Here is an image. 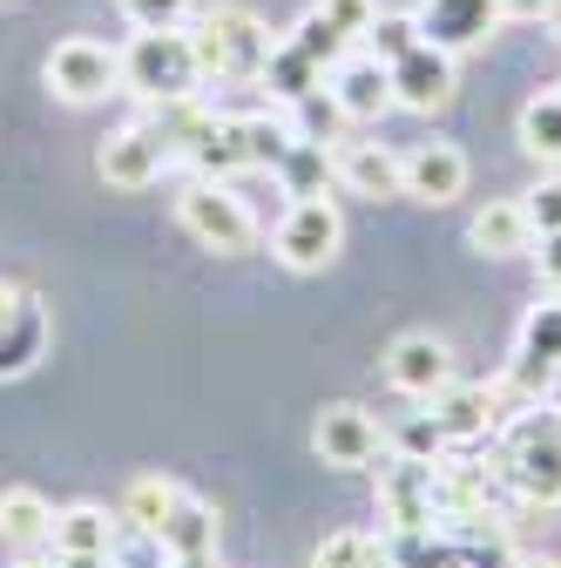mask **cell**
<instances>
[{
	"instance_id": "1",
	"label": "cell",
	"mask_w": 561,
	"mask_h": 568,
	"mask_svg": "<svg viewBox=\"0 0 561 568\" xmlns=\"http://www.w3.org/2000/svg\"><path fill=\"white\" fill-rule=\"evenodd\" d=\"M528 508H561V406L528 399L501 426V467H494Z\"/></svg>"
},
{
	"instance_id": "2",
	"label": "cell",
	"mask_w": 561,
	"mask_h": 568,
	"mask_svg": "<svg viewBox=\"0 0 561 568\" xmlns=\"http://www.w3.org/2000/svg\"><path fill=\"white\" fill-rule=\"evenodd\" d=\"M203 82V61L190 28H135V41L122 48V89L143 102H183Z\"/></svg>"
},
{
	"instance_id": "3",
	"label": "cell",
	"mask_w": 561,
	"mask_h": 568,
	"mask_svg": "<svg viewBox=\"0 0 561 568\" xmlns=\"http://www.w3.org/2000/svg\"><path fill=\"white\" fill-rule=\"evenodd\" d=\"M190 41H196L203 75H217V82H257L264 61H271V48H277L271 28L251 8H210Z\"/></svg>"
},
{
	"instance_id": "4",
	"label": "cell",
	"mask_w": 561,
	"mask_h": 568,
	"mask_svg": "<svg viewBox=\"0 0 561 568\" xmlns=\"http://www.w3.org/2000/svg\"><path fill=\"white\" fill-rule=\"evenodd\" d=\"M176 224H183L203 251H224V257L251 251V237H257V224H251L244 196H237L224 176H196V183L176 196Z\"/></svg>"
},
{
	"instance_id": "5",
	"label": "cell",
	"mask_w": 561,
	"mask_h": 568,
	"mask_svg": "<svg viewBox=\"0 0 561 568\" xmlns=\"http://www.w3.org/2000/svg\"><path fill=\"white\" fill-rule=\"evenodd\" d=\"M345 244V217H338V203L318 190V196H292V210L277 217L271 231V251L285 271H325Z\"/></svg>"
},
{
	"instance_id": "6",
	"label": "cell",
	"mask_w": 561,
	"mask_h": 568,
	"mask_svg": "<svg viewBox=\"0 0 561 568\" xmlns=\"http://www.w3.org/2000/svg\"><path fill=\"white\" fill-rule=\"evenodd\" d=\"M41 82H48V95L75 102V109L109 102V95L122 89V54L102 48V41H89V34H75V41H61V48L41 61Z\"/></svg>"
},
{
	"instance_id": "7",
	"label": "cell",
	"mask_w": 561,
	"mask_h": 568,
	"mask_svg": "<svg viewBox=\"0 0 561 568\" xmlns=\"http://www.w3.org/2000/svg\"><path fill=\"white\" fill-rule=\"evenodd\" d=\"M554 379H561V292H548L521 318V345H514V366H508V386L521 399H548Z\"/></svg>"
},
{
	"instance_id": "8",
	"label": "cell",
	"mask_w": 561,
	"mask_h": 568,
	"mask_svg": "<svg viewBox=\"0 0 561 568\" xmlns=\"http://www.w3.org/2000/svg\"><path fill=\"white\" fill-rule=\"evenodd\" d=\"M386 68H392V109H412V115H440V109L453 102V89H460L453 54L434 48V41H412V48L392 54Z\"/></svg>"
},
{
	"instance_id": "9",
	"label": "cell",
	"mask_w": 561,
	"mask_h": 568,
	"mask_svg": "<svg viewBox=\"0 0 561 568\" xmlns=\"http://www.w3.org/2000/svg\"><path fill=\"white\" fill-rule=\"evenodd\" d=\"M379 521H386V535H419V528L440 521V501H434V460L392 454V467L379 474Z\"/></svg>"
},
{
	"instance_id": "10",
	"label": "cell",
	"mask_w": 561,
	"mask_h": 568,
	"mask_svg": "<svg viewBox=\"0 0 561 568\" xmlns=\"http://www.w3.org/2000/svg\"><path fill=\"white\" fill-rule=\"evenodd\" d=\"M412 28H419V41H434V48H447V54H467V48H480V41H494L501 0H419V8H412Z\"/></svg>"
},
{
	"instance_id": "11",
	"label": "cell",
	"mask_w": 561,
	"mask_h": 568,
	"mask_svg": "<svg viewBox=\"0 0 561 568\" xmlns=\"http://www.w3.org/2000/svg\"><path fill=\"white\" fill-rule=\"evenodd\" d=\"M95 170H102V183H115V190H150V183L170 170V142H163L150 122H129V129H115L102 150H95Z\"/></svg>"
},
{
	"instance_id": "12",
	"label": "cell",
	"mask_w": 561,
	"mask_h": 568,
	"mask_svg": "<svg viewBox=\"0 0 561 568\" xmlns=\"http://www.w3.org/2000/svg\"><path fill=\"white\" fill-rule=\"evenodd\" d=\"M386 379L406 393V399H434L453 386V352L434 338V332H406L386 345Z\"/></svg>"
},
{
	"instance_id": "13",
	"label": "cell",
	"mask_w": 561,
	"mask_h": 568,
	"mask_svg": "<svg viewBox=\"0 0 561 568\" xmlns=\"http://www.w3.org/2000/svg\"><path fill=\"white\" fill-rule=\"evenodd\" d=\"M325 95L338 102L345 122H379L392 109V68L379 54H345L332 75H325Z\"/></svg>"
},
{
	"instance_id": "14",
	"label": "cell",
	"mask_w": 561,
	"mask_h": 568,
	"mask_svg": "<svg viewBox=\"0 0 561 568\" xmlns=\"http://www.w3.org/2000/svg\"><path fill=\"white\" fill-rule=\"evenodd\" d=\"M312 447H318L325 467H373L386 434H379V419L366 406H325L318 426H312Z\"/></svg>"
},
{
	"instance_id": "15",
	"label": "cell",
	"mask_w": 561,
	"mask_h": 568,
	"mask_svg": "<svg viewBox=\"0 0 561 568\" xmlns=\"http://www.w3.org/2000/svg\"><path fill=\"white\" fill-rule=\"evenodd\" d=\"M467 190V156L453 142H419V150L399 156V196H419V203H453Z\"/></svg>"
},
{
	"instance_id": "16",
	"label": "cell",
	"mask_w": 561,
	"mask_h": 568,
	"mask_svg": "<svg viewBox=\"0 0 561 568\" xmlns=\"http://www.w3.org/2000/svg\"><path fill=\"white\" fill-rule=\"evenodd\" d=\"M434 406V426L447 434V447H467V440H487L501 419V386H447L427 399Z\"/></svg>"
},
{
	"instance_id": "17",
	"label": "cell",
	"mask_w": 561,
	"mask_h": 568,
	"mask_svg": "<svg viewBox=\"0 0 561 568\" xmlns=\"http://www.w3.org/2000/svg\"><path fill=\"white\" fill-rule=\"evenodd\" d=\"M183 156L196 163V176H237V170H251V150H244V115H203L196 122V135L183 142Z\"/></svg>"
},
{
	"instance_id": "18",
	"label": "cell",
	"mask_w": 561,
	"mask_h": 568,
	"mask_svg": "<svg viewBox=\"0 0 561 568\" xmlns=\"http://www.w3.org/2000/svg\"><path fill=\"white\" fill-rule=\"evenodd\" d=\"M332 176L353 196H399V150H386V142H338Z\"/></svg>"
},
{
	"instance_id": "19",
	"label": "cell",
	"mask_w": 561,
	"mask_h": 568,
	"mask_svg": "<svg viewBox=\"0 0 561 568\" xmlns=\"http://www.w3.org/2000/svg\"><path fill=\"white\" fill-rule=\"evenodd\" d=\"M170 561H203V555H217V508L196 501V494H183V501L170 508V521L150 535Z\"/></svg>"
},
{
	"instance_id": "20",
	"label": "cell",
	"mask_w": 561,
	"mask_h": 568,
	"mask_svg": "<svg viewBox=\"0 0 561 568\" xmlns=\"http://www.w3.org/2000/svg\"><path fill=\"white\" fill-rule=\"evenodd\" d=\"M434 501L440 515H460V521L494 515V474L467 467V460H434Z\"/></svg>"
},
{
	"instance_id": "21",
	"label": "cell",
	"mask_w": 561,
	"mask_h": 568,
	"mask_svg": "<svg viewBox=\"0 0 561 568\" xmlns=\"http://www.w3.org/2000/svg\"><path fill=\"white\" fill-rule=\"evenodd\" d=\"M467 244L480 257H521V251H534V224H528L521 203H487L480 217L467 224Z\"/></svg>"
},
{
	"instance_id": "22",
	"label": "cell",
	"mask_w": 561,
	"mask_h": 568,
	"mask_svg": "<svg viewBox=\"0 0 561 568\" xmlns=\"http://www.w3.org/2000/svg\"><path fill=\"white\" fill-rule=\"evenodd\" d=\"M48 541H54V555H115V541H122V515L109 521V515L89 508V501H82V508H61Z\"/></svg>"
},
{
	"instance_id": "23",
	"label": "cell",
	"mask_w": 561,
	"mask_h": 568,
	"mask_svg": "<svg viewBox=\"0 0 561 568\" xmlns=\"http://www.w3.org/2000/svg\"><path fill=\"white\" fill-rule=\"evenodd\" d=\"M41 352H48V312L34 298H21V312L0 325V379H21Z\"/></svg>"
},
{
	"instance_id": "24",
	"label": "cell",
	"mask_w": 561,
	"mask_h": 568,
	"mask_svg": "<svg viewBox=\"0 0 561 568\" xmlns=\"http://www.w3.org/2000/svg\"><path fill=\"white\" fill-rule=\"evenodd\" d=\"M0 535H8L14 548H41L54 535V508L41 501L34 487H8V494H0Z\"/></svg>"
},
{
	"instance_id": "25",
	"label": "cell",
	"mask_w": 561,
	"mask_h": 568,
	"mask_svg": "<svg viewBox=\"0 0 561 568\" xmlns=\"http://www.w3.org/2000/svg\"><path fill=\"white\" fill-rule=\"evenodd\" d=\"M183 501V487L176 480H163V474H143V480H129V494H122V521L135 528V535H156L163 521H170V508Z\"/></svg>"
},
{
	"instance_id": "26",
	"label": "cell",
	"mask_w": 561,
	"mask_h": 568,
	"mask_svg": "<svg viewBox=\"0 0 561 568\" xmlns=\"http://www.w3.org/2000/svg\"><path fill=\"white\" fill-rule=\"evenodd\" d=\"M292 142H298V129H292V115H285V109H251V115H244V150H251V170H277Z\"/></svg>"
},
{
	"instance_id": "27",
	"label": "cell",
	"mask_w": 561,
	"mask_h": 568,
	"mask_svg": "<svg viewBox=\"0 0 561 568\" xmlns=\"http://www.w3.org/2000/svg\"><path fill=\"white\" fill-rule=\"evenodd\" d=\"M312 568H392V548H386V535L345 528V535H325L312 548Z\"/></svg>"
},
{
	"instance_id": "28",
	"label": "cell",
	"mask_w": 561,
	"mask_h": 568,
	"mask_svg": "<svg viewBox=\"0 0 561 568\" xmlns=\"http://www.w3.org/2000/svg\"><path fill=\"white\" fill-rule=\"evenodd\" d=\"M521 150L541 163H561V89H548L521 109Z\"/></svg>"
},
{
	"instance_id": "29",
	"label": "cell",
	"mask_w": 561,
	"mask_h": 568,
	"mask_svg": "<svg viewBox=\"0 0 561 568\" xmlns=\"http://www.w3.org/2000/svg\"><path fill=\"white\" fill-rule=\"evenodd\" d=\"M271 176H285V190H292V196H318V190H325V176H332V156H325V142L298 135L292 150H285V163H277Z\"/></svg>"
},
{
	"instance_id": "30",
	"label": "cell",
	"mask_w": 561,
	"mask_h": 568,
	"mask_svg": "<svg viewBox=\"0 0 561 568\" xmlns=\"http://www.w3.org/2000/svg\"><path fill=\"white\" fill-rule=\"evenodd\" d=\"M318 14H325L345 41H366V28L379 21V0H318Z\"/></svg>"
},
{
	"instance_id": "31",
	"label": "cell",
	"mask_w": 561,
	"mask_h": 568,
	"mask_svg": "<svg viewBox=\"0 0 561 568\" xmlns=\"http://www.w3.org/2000/svg\"><path fill=\"white\" fill-rule=\"evenodd\" d=\"M129 28H183L190 21V0H115Z\"/></svg>"
},
{
	"instance_id": "32",
	"label": "cell",
	"mask_w": 561,
	"mask_h": 568,
	"mask_svg": "<svg viewBox=\"0 0 561 568\" xmlns=\"http://www.w3.org/2000/svg\"><path fill=\"white\" fill-rule=\"evenodd\" d=\"M392 447L412 454V460H440V454H447V434L434 426V413H419V419H406L399 434H392Z\"/></svg>"
},
{
	"instance_id": "33",
	"label": "cell",
	"mask_w": 561,
	"mask_h": 568,
	"mask_svg": "<svg viewBox=\"0 0 561 568\" xmlns=\"http://www.w3.org/2000/svg\"><path fill=\"white\" fill-rule=\"evenodd\" d=\"M521 210H528V224H534V237H548V231H561V176H541L528 196H521Z\"/></svg>"
},
{
	"instance_id": "34",
	"label": "cell",
	"mask_w": 561,
	"mask_h": 568,
	"mask_svg": "<svg viewBox=\"0 0 561 568\" xmlns=\"http://www.w3.org/2000/svg\"><path fill=\"white\" fill-rule=\"evenodd\" d=\"M366 41H373L379 61H392V54H406V48L419 41V28H412V14H379V21L366 28Z\"/></svg>"
},
{
	"instance_id": "35",
	"label": "cell",
	"mask_w": 561,
	"mask_h": 568,
	"mask_svg": "<svg viewBox=\"0 0 561 568\" xmlns=\"http://www.w3.org/2000/svg\"><path fill=\"white\" fill-rule=\"evenodd\" d=\"M534 244H541V251H534V257H541V284H548V292H561V231H548V237H534Z\"/></svg>"
},
{
	"instance_id": "36",
	"label": "cell",
	"mask_w": 561,
	"mask_h": 568,
	"mask_svg": "<svg viewBox=\"0 0 561 568\" xmlns=\"http://www.w3.org/2000/svg\"><path fill=\"white\" fill-rule=\"evenodd\" d=\"M554 0H501V21H548Z\"/></svg>"
},
{
	"instance_id": "37",
	"label": "cell",
	"mask_w": 561,
	"mask_h": 568,
	"mask_svg": "<svg viewBox=\"0 0 561 568\" xmlns=\"http://www.w3.org/2000/svg\"><path fill=\"white\" fill-rule=\"evenodd\" d=\"M21 298H28V292H14V284H0V325H8V318L21 312Z\"/></svg>"
},
{
	"instance_id": "38",
	"label": "cell",
	"mask_w": 561,
	"mask_h": 568,
	"mask_svg": "<svg viewBox=\"0 0 561 568\" xmlns=\"http://www.w3.org/2000/svg\"><path fill=\"white\" fill-rule=\"evenodd\" d=\"M501 568H554V561H548V555H508Z\"/></svg>"
},
{
	"instance_id": "39",
	"label": "cell",
	"mask_w": 561,
	"mask_h": 568,
	"mask_svg": "<svg viewBox=\"0 0 561 568\" xmlns=\"http://www.w3.org/2000/svg\"><path fill=\"white\" fill-rule=\"evenodd\" d=\"M548 34L561 41V0H554V8H548Z\"/></svg>"
},
{
	"instance_id": "40",
	"label": "cell",
	"mask_w": 561,
	"mask_h": 568,
	"mask_svg": "<svg viewBox=\"0 0 561 568\" xmlns=\"http://www.w3.org/2000/svg\"><path fill=\"white\" fill-rule=\"evenodd\" d=\"M14 568H54V561H14Z\"/></svg>"
},
{
	"instance_id": "41",
	"label": "cell",
	"mask_w": 561,
	"mask_h": 568,
	"mask_svg": "<svg viewBox=\"0 0 561 568\" xmlns=\"http://www.w3.org/2000/svg\"><path fill=\"white\" fill-rule=\"evenodd\" d=\"M170 568H176V561H170Z\"/></svg>"
}]
</instances>
